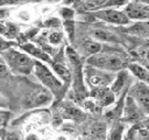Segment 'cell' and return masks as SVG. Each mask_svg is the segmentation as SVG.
<instances>
[{
    "instance_id": "obj_28",
    "label": "cell",
    "mask_w": 149,
    "mask_h": 140,
    "mask_svg": "<svg viewBox=\"0 0 149 140\" xmlns=\"http://www.w3.org/2000/svg\"><path fill=\"white\" fill-rule=\"evenodd\" d=\"M57 140H66V138H64V136H59Z\"/></svg>"
},
{
    "instance_id": "obj_3",
    "label": "cell",
    "mask_w": 149,
    "mask_h": 140,
    "mask_svg": "<svg viewBox=\"0 0 149 140\" xmlns=\"http://www.w3.org/2000/svg\"><path fill=\"white\" fill-rule=\"evenodd\" d=\"M34 71L36 74V77L41 80L43 86L48 89L52 93H59L63 89V83L62 80L56 77V75L47 66L44 65L41 61L34 60Z\"/></svg>"
},
{
    "instance_id": "obj_23",
    "label": "cell",
    "mask_w": 149,
    "mask_h": 140,
    "mask_svg": "<svg viewBox=\"0 0 149 140\" xmlns=\"http://www.w3.org/2000/svg\"><path fill=\"white\" fill-rule=\"evenodd\" d=\"M59 14H61V16H62L65 21H70V20L74 16L73 9H70V8H62V9L59 10Z\"/></svg>"
},
{
    "instance_id": "obj_6",
    "label": "cell",
    "mask_w": 149,
    "mask_h": 140,
    "mask_svg": "<svg viewBox=\"0 0 149 140\" xmlns=\"http://www.w3.org/2000/svg\"><path fill=\"white\" fill-rule=\"evenodd\" d=\"M93 15L105 22L108 23H114V24H127L129 22L128 18L126 16V14L121 10H116V9H111V8H100L98 10H95L93 13Z\"/></svg>"
},
{
    "instance_id": "obj_13",
    "label": "cell",
    "mask_w": 149,
    "mask_h": 140,
    "mask_svg": "<svg viewBox=\"0 0 149 140\" xmlns=\"http://www.w3.org/2000/svg\"><path fill=\"white\" fill-rule=\"evenodd\" d=\"M61 114L64 119H71V120H79V119L84 118L83 112L78 107L70 105V104L63 105V107L61 110Z\"/></svg>"
},
{
    "instance_id": "obj_26",
    "label": "cell",
    "mask_w": 149,
    "mask_h": 140,
    "mask_svg": "<svg viewBox=\"0 0 149 140\" xmlns=\"http://www.w3.org/2000/svg\"><path fill=\"white\" fill-rule=\"evenodd\" d=\"M132 1H134V2H141V4H148L149 0H132Z\"/></svg>"
},
{
    "instance_id": "obj_9",
    "label": "cell",
    "mask_w": 149,
    "mask_h": 140,
    "mask_svg": "<svg viewBox=\"0 0 149 140\" xmlns=\"http://www.w3.org/2000/svg\"><path fill=\"white\" fill-rule=\"evenodd\" d=\"M123 112H125V120H127V121L136 123L144 118V112L130 97H128L126 100Z\"/></svg>"
},
{
    "instance_id": "obj_5",
    "label": "cell",
    "mask_w": 149,
    "mask_h": 140,
    "mask_svg": "<svg viewBox=\"0 0 149 140\" xmlns=\"http://www.w3.org/2000/svg\"><path fill=\"white\" fill-rule=\"evenodd\" d=\"M129 97L141 107L144 114L149 111V88L144 82L135 83L129 90Z\"/></svg>"
},
{
    "instance_id": "obj_29",
    "label": "cell",
    "mask_w": 149,
    "mask_h": 140,
    "mask_svg": "<svg viewBox=\"0 0 149 140\" xmlns=\"http://www.w3.org/2000/svg\"><path fill=\"white\" fill-rule=\"evenodd\" d=\"M78 140H90V139H78Z\"/></svg>"
},
{
    "instance_id": "obj_18",
    "label": "cell",
    "mask_w": 149,
    "mask_h": 140,
    "mask_svg": "<svg viewBox=\"0 0 149 140\" xmlns=\"http://www.w3.org/2000/svg\"><path fill=\"white\" fill-rule=\"evenodd\" d=\"M122 133H123V125L121 123H114V125L109 131L108 140H121Z\"/></svg>"
},
{
    "instance_id": "obj_14",
    "label": "cell",
    "mask_w": 149,
    "mask_h": 140,
    "mask_svg": "<svg viewBox=\"0 0 149 140\" xmlns=\"http://www.w3.org/2000/svg\"><path fill=\"white\" fill-rule=\"evenodd\" d=\"M127 68L128 70L140 79V82H144V83H148V70L147 68H144L143 65L139 64V63H128L127 64Z\"/></svg>"
},
{
    "instance_id": "obj_10",
    "label": "cell",
    "mask_w": 149,
    "mask_h": 140,
    "mask_svg": "<svg viewBox=\"0 0 149 140\" xmlns=\"http://www.w3.org/2000/svg\"><path fill=\"white\" fill-rule=\"evenodd\" d=\"M21 49H22L27 55H30V56L35 57L36 61H42V62H45V63H49V64L52 63L50 56H49L45 51H43L40 47H36V46H34V44H31V43L26 42V43L21 44Z\"/></svg>"
},
{
    "instance_id": "obj_12",
    "label": "cell",
    "mask_w": 149,
    "mask_h": 140,
    "mask_svg": "<svg viewBox=\"0 0 149 140\" xmlns=\"http://www.w3.org/2000/svg\"><path fill=\"white\" fill-rule=\"evenodd\" d=\"M92 40L97 42H112V43H118L119 40L118 37L112 34L109 30L104 29V28H95L92 30Z\"/></svg>"
},
{
    "instance_id": "obj_16",
    "label": "cell",
    "mask_w": 149,
    "mask_h": 140,
    "mask_svg": "<svg viewBox=\"0 0 149 140\" xmlns=\"http://www.w3.org/2000/svg\"><path fill=\"white\" fill-rule=\"evenodd\" d=\"M101 48H102V44H101L100 42H97V41L92 40V38L86 40V41H84V43H83V49H84L85 52H86L87 55H90V56L100 52V51H101Z\"/></svg>"
},
{
    "instance_id": "obj_19",
    "label": "cell",
    "mask_w": 149,
    "mask_h": 140,
    "mask_svg": "<svg viewBox=\"0 0 149 140\" xmlns=\"http://www.w3.org/2000/svg\"><path fill=\"white\" fill-rule=\"evenodd\" d=\"M64 40V35L61 32H52L48 35V42L51 46H59Z\"/></svg>"
},
{
    "instance_id": "obj_2",
    "label": "cell",
    "mask_w": 149,
    "mask_h": 140,
    "mask_svg": "<svg viewBox=\"0 0 149 140\" xmlns=\"http://www.w3.org/2000/svg\"><path fill=\"white\" fill-rule=\"evenodd\" d=\"M1 56L8 70L15 74L29 75L34 70V60L26 52L8 48L1 51Z\"/></svg>"
},
{
    "instance_id": "obj_17",
    "label": "cell",
    "mask_w": 149,
    "mask_h": 140,
    "mask_svg": "<svg viewBox=\"0 0 149 140\" xmlns=\"http://www.w3.org/2000/svg\"><path fill=\"white\" fill-rule=\"evenodd\" d=\"M126 79H127V72L125 71V70H121L120 72H119V75L115 77V79L111 83L112 85H111V91L115 94V93H118L122 88H123V85H125V83H126Z\"/></svg>"
},
{
    "instance_id": "obj_8",
    "label": "cell",
    "mask_w": 149,
    "mask_h": 140,
    "mask_svg": "<svg viewBox=\"0 0 149 140\" xmlns=\"http://www.w3.org/2000/svg\"><path fill=\"white\" fill-rule=\"evenodd\" d=\"M123 13L128 18V20L147 21V19L149 18V6L148 4L130 1L125 6Z\"/></svg>"
},
{
    "instance_id": "obj_1",
    "label": "cell",
    "mask_w": 149,
    "mask_h": 140,
    "mask_svg": "<svg viewBox=\"0 0 149 140\" xmlns=\"http://www.w3.org/2000/svg\"><path fill=\"white\" fill-rule=\"evenodd\" d=\"M86 63L102 71H121L127 66V56L116 51H100L88 56Z\"/></svg>"
},
{
    "instance_id": "obj_11",
    "label": "cell",
    "mask_w": 149,
    "mask_h": 140,
    "mask_svg": "<svg viewBox=\"0 0 149 140\" xmlns=\"http://www.w3.org/2000/svg\"><path fill=\"white\" fill-rule=\"evenodd\" d=\"M92 96L95 97V102L100 106H107L114 102V93L107 88L93 89Z\"/></svg>"
},
{
    "instance_id": "obj_22",
    "label": "cell",
    "mask_w": 149,
    "mask_h": 140,
    "mask_svg": "<svg viewBox=\"0 0 149 140\" xmlns=\"http://www.w3.org/2000/svg\"><path fill=\"white\" fill-rule=\"evenodd\" d=\"M94 136L98 138V140H100V138L104 136L105 134V125L104 124H95L93 127H92V132H91Z\"/></svg>"
},
{
    "instance_id": "obj_25",
    "label": "cell",
    "mask_w": 149,
    "mask_h": 140,
    "mask_svg": "<svg viewBox=\"0 0 149 140\" xmlns=\"http://www.w3.org/2000/svg\"><path fill=\"white\" fill-rule=\"evenodd\" d=\"M45 24L48 26V27H52V28H56V27H59L61 26V22H59V20L58 19H50L49 21H47L45 22Z\"/></svg>"
},
{
    "instance_id": "obj_27",
    "label": "cell",
    "mask_w": 149,
    "mask_h": 140,
    "mask_svg": "<svg viewBox=\"0 0 149 140\" xmlns=\"http://www.w3.org/2000/svg\"><path fill=\"white\" fill-rule=\"evenodd\" d=\"M49 2H59L61 0H48Z\"/></svg>"
},
{
    "instance_id": "obj_7",
    "label": "cell",
    "mask_w": 149,
    "mask_h": 140,
    "mask_svg": "<svg viewBox=\"0 0 149 140\" xmlns=\"http://www.w3.org/2000/svg\"><path fill=\"white\" fill-rule=\"evenodd\" d=\"M86 82L88 85H91L93 89L99 88H106L108 84L113 82V76L102 72V70L99 69H86Z\"/></svg>"
},
{
    "instance_id": "obj_21",
    "label": "cell",
    "mask_w": 149,
    "mask_h": 140,
    "mask_svg": "<svg viewBox=\"0 0 149 140\" xmlns=\"http://www.w3.org/2000/svg\"><path fill=\"white\" fill-rule=\"evenodd\" d=\"M128 2H129V0H107L101 8H111V7L126 6Z\"/></svg>"
},
{
    "instance_id": "obj_4",
    "label": "cell",
    "mask_w": 149,
    "mask_h": 140,
    "mask_svg": "<svg viewBox=\"0 0 149 140\" xmlns=\"http://www.w3.org/2000/svg\"><path fill=\"white\" fill-rule=\"evenodd\" d=\"M52 102V93L45 88H36L28 93L23 100V106L26 108L30 107H41L49 105Z\"/></svg>"
},
{
    "instance_id": "obj_15",
    "label": "cell",
    "mask_w": 149,
    "mask_h": 140,
    "mask_svg": "<svg viewBox=\"0 0 149 140\" xmlns=\"http://www.w3.org/2000/svg\"><path fill=\"white\" fill-rule=\"evenodd\" d=\"M51 65H52L54 72L58 76V78H61L64 83H69L71 78V71L69 70V68L61 63H51Z\"/></svg>"
},
{
    "instance_id": "obj_24",
    "label": "cell",
    "mask_w": 149,
    "mask_h": 140,
    "mask_svg": "<svg viewBox=\"0 0 149 140\" xmlns=\"http://www.w3.org/2000/svg\"><path fill=\"white\" fill-rule=\"evenodd\" d=\"M9 75V70L3 62H0V79L6 78Z\"/></svg>"
},
{
    "instance_id": "obj_20",
    "label": "cell",
    "mask_w": 149,
    "mask_h": 140,
    "mask_svg": "<svg viewBox=\"0 0 149 140\" xmlns=\"http://www.w3.org/2000/svg\"><path fill=\"white\" fill-rule=\"evenodd\" d=\"M107 0H81L84 6L88 9H95V8H101Z\"/></svg>"
}]
</instances>
